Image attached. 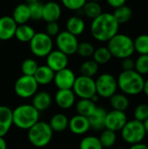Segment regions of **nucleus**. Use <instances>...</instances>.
<instances>
[{"label":"nucleus","instance_id":"f257e3e1","mask_svg":"<svg viewBox=\"0 0 148 149\" xmlns=\"http://www.w3.org/2000/svg\"><path fill=\"white\" fill-rule=\"evenodd\" d=\"M120 24L114 18L113 13L102 12L94 18L91 24V33L93 38L100 42H108L119 33Z\"/></svg>","mask_w":148,"mask_h":149},{"label":"nucleus","instance_id":"f03ea898","mask_svg":"<svg viewBox=\"0 0 148 149\" xmlns=\"http://www.w3.org/2000/svg\"><path fill=\"white\" fill-rule=\"evenodd\" d=\"M117 83L118 89L122 93L126 96H137L143 93L145 79L135 70L122 71L117 78Z\"/></svg>","mask_w":148,"mask_h":149},{"label":"nucleus","instance_id":"7ed1b4c3","mask_svg":"<svg viewBox=\"0 0 148 149\" xmlns=\"http://www.w3.org/2000/svg\"><path fill=\"white\" fill-rule=\"evenodd\" d=\"M40 113L31 104H23L12 110L13 125L23 130L30 129L40 117Z\"/></svg>","mask_w":148,"mask_h":149},{"label":"nucleus","instance_id":"20e7f679","mask_svg":"<svg viewBox=\"0 0 148 149\" xmlns=\"http://www.w3.org/2000/svg\"><path fill=\"white\" fill-rule=\"evenodd\" d=\"M107 48L112 56L119 59L130 58L135 52L133 39L123 33H117L113 37L108 41Z\"/></svg>","mask_w":148,"mask_h":149},{"label":"nucleus","instance_id":"39448f33","mask_svg":"<svg viewBox=\"0 0 148 149\" xmlns=\"http://www.w3.org/2000/svg\"><path fill=\"white\" fill-rule=\"evenodd\" d=\"M28 131V140L30 143L36 148H44L47 146L53 136L49 123L38 120Z\"/></svg>","mask_w":148,"mask_h":149},{"label":"nucleus","instance_id":"423d86ee","mask_svg":"<svg viewBox=\"0 0 148 149\" xmlns=\"http://www.w3.org/2000/svg\"><path fill=\"white\" fill-rule=\"evenodd\" d=\"M120 135L126 144L132 146L143 142L147 137V133L143 122L133 119L127 120L120 131Z\"/></svg>","mask_w":148,"mask_h":149},{"label":"nucleus","instance_id":"0eeeda50","mask_svg":"<svg viewBox=\"0 0 148 149\" xmlns=\"http://www.w3.org/2000/svg\"><path fill=\"white\" fill-rule=\"evenodd\" d=\"M29 43L31 52L38 58H46L53 48L51 37L45 32H36Z\"/></svg>","mask_w":148,"mask_h":149},{"label":"nucleus","instance_id":"6e6552de","mask_svg":"<svg viewBox=\"0 0 148 149\" xmlns=\"http://www.w3.org/2000/svg\"><path fill=\"white\" fill-rule=\"evenodd\" d=\"M96 93L99 97L109 99L117 93V79L111 73H102L95 80Z\"/></svg>","mask_w":148,"mask_h":149},{"label":"nucleus","instance_id":"1a4fd4ad","mask_svg":"<svg viewBox=\"0 0 148 149\" xmlns=\"http://www.w3.org/2000/svg\"><path fill=\"white\" fill-rule=\"evenodd\" d=\"M72 90L73 91L76 97H79V99L91 100L94 95L97 94L95 80L92 78L82 75L76 77Z\"/></svg>","mask_w":148,"mask_h":149},{"label":"nucleus","instance_id":"9d476101","mask_svg":"<svg viewBox=\"0 0 148 149\" xmlns=\"http://www.w3.org/2000/svg\"><path fill=\"white\" fill-rule=\"evenodd\" d=\"M38 89V84L33 76L22 75L15 82V93L22 99L31 98Z\"/></svg>","mask_w":148,"mask_h":149},{"label":"nucleus","instance_id":"9b49d317","mask_svg":"<svg viewBox=\"0 0 148 149\" xmlns=\"http://www.w3.org/2000/svg\"><path fill=\"white\" fill-rule=\"evenodd\" d=\"M56 45L58 50L69 56L77 52L79 41L76 36L67 31H64L56 36Z\"/></svg>","mask_w":148,"mask_h":149},{"label":"nucleus","instance_id":"f8f14e48","mask_svg":"<svg viewBox=\"0 0 148 149\" xmlns=\"http://www.w3.org/2000/svg\"><path fill=\"white\" fill-rule=\"evenodd\" d=\"M128 119L125 112L112 110L107 112L105 122V128L115 133L120 132L123 127L127 122Z\"/></svg>","mask_w":148,"mask_h":149},{"label":"nucleus","instance_id":"ddd939ff","mask_svg":"<svg viewBox=\"0 0 148 149\" xmlns=\"http://www.w3.org/2000/svg\"><path fill=\"white\" fill-rule=\"evenodd\" d=\"M76 76L72 70L68 67L55 72L53 82L59 90L72 89Z\"/></svg>","mask_w":148,"mask_h":149},{"label":"nucleus","instance_id":"4468645a","mask_svg":"<svg viewBox=\"0 0 148 149\" xmlns=\"http://www.w3.org/2000/svg\"><path fill=\"white\" fill-rule=\"evenodd\" d=\"M68 56L59 50L51 51L46 57V65L49 66L54 72L67 67Z\"/></svg>","mask_w":148,"mask_h":149},{"label":"nucleus","instance_id":"2eb2a0df","mask_svg":"<svg viewBox=\"0 0 148 149\" xmlns=\"http://www.w3.org/2000/svg\"><path fill=\"white\" fill-rule=\"evenodd\" d=\"M17 24L11 17H0V41H6L15 36Z\"/></svg>","mask_w":148,"mask_h":149},{"label":"nucleus","instance_id":"dca6fc26","mask_svg":"<svg viewBox=\"0 0 148 149\" xmlns=\"http://www.w3.org/2000/svg\"><path fill=\"white\" fill-rule=\"evenodd\" d=\"M68 128L72 134L77 135L85 134L91 129L88 118L79 114H77L69 120Z\"/></svg>","mask_w":148,"mask_h":149},{"label":"nucleus","instance_id":"f3484780","mask_svg":"<svg viewBox=\"0 0 148 149\" xmlns=\"http://www.w3.org/2000/svg\"><path fill=\"white\" fill-rule=\"evenodd\" d=\"M76 95L72 89L58 90L55 94V102L58 107L64 110L70 109L75 104Z\"/></svg>","mask_w":148,"mask_h":149},{"label":"nucleus","instance_id":"a211bd4d","mask_svg":"<svg viewBox=\"0 0 148 149\" xmlns=\"http://www.w3.org/2000/svg\"><path fill=\"white\" fill-rule=\"evenodd\" d=\"M61 16V7L60 5L53 1L47 2L43 6L42 19L46 23L57 22Z\"/></svg>","mask_w":148,"mask_h":149},{"label":"nucleus","instance_id":"6ab92c4d","mask_svg":"<svg viewBox=\"0 0 148 149\" xmlns=\"http://www.w3.org/2000/svg\"><path fill=\"white\" fill-rule=\"evenodd\" d=\"M106 110L101 107H97L93 113L88 117L91 129L94 131H102L105 129V122L106 117Z\"/></svg>","mask_w":148,"mask_h":149},{"label":"nucleus","instance_id":"aec40b11","mask_svg":"<svg viewBox=\"0 0 148 149\" xmlns=\"http://www.w3.org/2000/svg\"><path fill=\"white\" fill-rule=\"evenodd\" d=\"M31 105L40 113L42 111L47 110L52 102V99L51 94L46 91L37 92L32 97Z\"/></svg>","mask_w":148,"mask_h":149},{"label":"nucleus","instance_id":"412c9836","mask_svg":"<svg viewBox=\"0 0 148 149\" xmlns=\"http://www.w3.org/2000/svg\"><path fill=\"white\" fill-rule=\"evenodd\" d=\"M12 125V110L9 107L0 106V137H4Z\"/></svg>","mask_w":148,"mask_h":149},{"label":"nucleus","instance_id":"4be33fe9","mask_svg":"<svg viewBox=\"0 0 148 149\" xmlns=\"http://www.w3.org/2000/svg\"><path fill=\"white\" fill-rule=\"evenodd\" d=\"M55 72L46 65H38L36 72L34 73L33 77L36 79L37 83L39 85H48L53 82Z\"/></svg>","mask_w":148,"mask_h":149},{"label":"nucleus","instance_id":"5701e85b","mask_svg":"<svg viewBox=\"0 0 148 149\" xmlns=\"http://www.w3.org/2000/svg\"><path fill=\"white\" fill-rule=\"evenodd\" d=\"M11 17L17 23V25L26 24L29 20H31L30 10L28 5L25 3H19L18 5H17L13 10Z\"/></svg>","mask_w":148,"mask_h":149},{"label":"nucleus","instance_id":"b1692460","mask_svg":"<svg viewBox=\"0 0 148 149\" xmlns=\"http://www.w3.org/2000/svg\"><path fill=\"white\" fill-rule=\"evenodd\" d=\"M109 102L113 110L126 112L130 107V100L128 96L122 93H116L113 94L111 98H109Z\"/></svg>","mask_w":148,"mask_h":149},{"label":"nucleus","instance_id":"393cba45","mask_svg":"<svg viewBox=\"0 0 148 149\" xmlns=\"http://www.w3.org/2000/svg\"><path fill=\"white\" fill-rule=\"evenodd\" d=\"M85 21L78 16L71 17L66 22V31L76 37L81 35L85 31Z\"/></svg>","mask_w":148,"mask_h":149},{"label":"nucleus","instance_id":"a878e982","mask_svg":"<svg viewBox=\"0 0 148 149\" xmlns=\"http://www.w3.org/2000/svg\"><path fill=\"white\" fill-rule=\"evenodd\" d=\"M96 103L90 99H79V100L76 103V111L78 114L86 118L90 117L96 110Z\"/></svg>","mask_w":148,"mask_h":149},{"label":"nucleus","instance_id":"bb28decb","mask_svg":"<svg viewBox=\"0 0 148 149\" xmlns=\"http://www.w3.org/2000/svg\"><path fill=\"white\" fill-rule=\"evenodd\" d=\"M49 125L51 130L53 131V133L54 132L60 133L68 128L69 119L64 113H56L51 118Z\"/></svg>","mask_w":148,"mask_h":149},{"label":"nucleus","instance_id":"cd10ccee","mask_svg":"<svg viewBox=\"0 0 148 149\" xmlns=\"http://www.w3.org/2000/svg\"><path fill=\"white\" fill-rule=\"evenodd\" d=\"M36 31L29 24H19L17 27L15 36L16 38L22 43H29L34 37Z\"/></svg>","mask_w":148,"mask_h":149},{"label":"nucleus","instance_id":"c85d7f7f","mask_svg":"<svg viewBox=\"0 0 148 149\" xmlns=\"http://www.w3.org/2000/svg\"><path fill=\"white\" fill-rule=\"evenodd\" d=\"M113 15L120 24H126L131 20L133 16V10L129 6L124 4L120 7L114 9Z\"/></svg>","mask_w":148,"mask_h":149},{"label":"nucleus","instance_id":"c756f323","mask_svg":"<svg viewBox=\"0 0 148 149\" xmlns=\"http://www.w3.org/2000/svg\"><path fill=\"white\" fill-rule=\"evenodd\" d=\"M82 10L84 11V14L92 20L99 17L103 12L102 7L99 2H93V1H88V0L83 6Z\"/></svg>","mask_w":148,"mask_h":149},{"label":"nucleus","instance_id":"7c9ffc66","mask_svg":"<svg viewBox=\"0 0 148 149\" xmlns=\"http://www.w3.org/2000/svg\"><path fill=\"white\" fill-rule=\"evenodd\" d=\"M25 3L28 5L30 10L31 19L34 21L41 20L44 4L40 2V0H26Z\"/></svg>","mask_w":148,"mask_h":149},{"label":"nucleus","instance_id":"2f4dec72","mask_svg":"<svg viewBox=\"0 0 148 149\" xmlns=\"http://www.w3.org/2000/svg\"><path fill=\"white\" fill-rule=\"evenodd\" d=\"M99 139L103 148H111L116 144L117 134L115 132L105 128L104 130L101 131V134Z\"/></svg>","mask_w":148,"mask_h":149},{"label":"nucleus","instance_id":"473e14b6","mask_svg":"<svg viewBox=\"0 0 148 149\" xmlns=\"http://www.w3.org/2000/svg\"><path fill=\"white\" fill-rule=\"evenodd\" d=\"M92 58H93L92 59L98 65H105L112 59L113 56L109 49L107 48V46L106 47L101 46V47H99L98 49H95Z\"/></svg>","mask_w":148,"mask_h":149},{"label":"nucleus","instance_id":"72a5a7b5","mask_svg":"<svg viewBox=\"0 0 148 149\" xmlns=\"http://www.w3.org/2000/svg\"><path fill=\"white\" fill-rule=\"evenodd\" d=\"M99 66V65H98L93 59H87L82 63L79 71L82 76L92 78L94 75L98 73Z\"/></svg>","mask_w":148,"mask_h":149},{"label":"nucleus","instance_id":"f704fd0d","mask_svg":"<svg viewBox=\"0 0 148 149\" xmlns=\"http://www.w3.org/2000/svg\"><path fill=\"white\" fill-rule=\"evenodd\" d=\"M134 50L140 55H148V34H140L134 40Z\"/></svg>","mask_w":148,"mask_h":149},{"label":"nucleus","instance_id":"c9c22d12","mask_svg":"<svg viewBox=\"0 0 148 149\" xmlns=\"http://www.w3.org/2000/svg\"><path fill=\"white\" fill-rule=\"evenodd\" d=\"M79 149H103V147L99 137L89 135L81 140L79 143Z\"/></svg>","mask_w":148,"mask_h":149},{"label":"nucleus","instance_id":"e433bc0d","mask_svg":"<svg viewBox=\"0 0 148 149\" xmlns=\"http://www.w3.org/2000/svg\"><path fill=\"white\" fill-rule=\"evenodd\" d=\"M38 67V65L36 60H34L33 58H26L22 62L21 71H22L23 75L33 76Z\"/></svg>","mask_w":148,"mask_h":149},{"label":"nucleus","instance_id":"4c0bfd02","mask_svg":"<svg viewBox=\"0 0 148 149\" xmlns=\"http://www.w3.org/2000/svg\"><path fill=\"white\" fill-rule=\"evenodd\" d=\"M94 51H95L94 46L91 43L85 41V42L79 43V45H78V49H77V52L76 53H78L82 58H88L92 57Z\"/></svg>","mask_w":148,"mask_h":149},{"label":"nucleus","instance_id":"58836bf2","mask_svg":"<svg viewBox=\"0 0 148 149\" xmlns=\"http://www.w3.org/2000/svg\"><path fill=\"white\" fill-rule=\"evenodd\" d=\"M134 70L142 76L148 74V55H140L135 59Z\"/></svg>","mask_w":148,"mask_h":149},{"label":"nucleus","instance_id":"ea45409f","mask_svg":"<svg viewBox=\"0 0 148 149\" xmlns=\"http://www.w3.org/2000/svg\"><path fill=\"white\" fill-rule=\"evenodd\" d=\"M133 118L139 121L144 122L148 119V104L141 103L135 107L133 110Z\"/></svg>","mask_w":148,"mask_h":149},{"label":"nucleus","instance_id":"a19ab883","mask_svg":"<svg viewBox=\"0 0 148 149\" xmlns=\"http://www.w3.org/2000/svg\"><path fill=\"white\" fill-rule=\"evenodd\" d=\"M62 4L70 10H82L87 0H61Z\"/></svg>","mask_w":148,"mask_h":149},{"label":"nucleus","instance_id":"79ce46f5","mask_svg":"<svg viewBox=\"0 0 148 149\" xmlns=\"http://www.w3.org/2000/svg\"><path fill=\"white\" fill-rule=\"evenodd\" d=\"M59 25L58 22H50L46 24V34L50 37H56L59 33Z\"/></svg>","mask_w":148,"mask_h":149},{"label":"nucleus","instance_id":"37998d69","mask_svg":"<svg viewBox=\"0 0 148 149\" xmlns=\"http://www.w3.org/2000/svg\"><path fill=\"white\" fill-rule=\"evenodd\" d=\"M121 68L122 71H132L134 70L135 66V60L130 58H126L121 59Z\"/></svg>","mask_w":148,"mask_h":149},{"label":"nucleus","instance_id":"c03bdc74","mask_svg":"<svg viewBox=\"0 0 148 149\" xmlns=\"http://www.w3.org/2000/svg\"><path fill=\"white\" fill-rule=\"evenodd\" d=\"M106 2L111 7L116 9L118 7H120V6L126 4V0H106Z\"/></svg>","mask_w":148,"mask_h":149},{"label":"nucleus","instance_id":"a18cd8bd","mask_svg":"<svg viewBox=\"0 0 148 149\" xmlns=\"http://www.w3.org/2000/svg\"><path fill=\"white\" fill-rule=\"evenodd\" d=\"M128 149H148V145L141 142V143H138V144L130 146V148Z\"/></svg>","mask_w":148,"mask_h":149},{"label":"nucleus","instance_id":"49530a36","mask_svg":"<svg viewBox=\"0 0 148 149\" xmlns=\"http://www.w3.org/2000/svg\"><path fill=\"white\" fill-rule=\"evenodd\" d=\"M0 149H7V144L3 137H0Z\"/></svg>","mask_w":148,"mask_h":149},{"label":"nucleus","instance_id":"de8ad7c7","mask_svg":"<svg viewBox=\"0 0 148 149\" xmlns=\"http://www.w3.org/2000/svg\"><path fill=\"white\" fill-rule=\"evenodd\" d=\"M143 93H145V95L148 97V79H145V83H144V87H143Z\"/></svg>","mask_w":148,"mask_h":149},{"label":"nucleus","instance_id":"09e8293b","mask_svg":"<svg viewBox=\"0 0 148 149\" xmlns=\"http://www.w3.org/2000/svg\"><path fill=\"white\" fill-rule=\"evenodd\" d=\"M143 124H144V127H145V130H146L147 135H148V119L147 120H146L143 122Z\"/></svg>","mask_w":148,"mask_h":149},{"label":"nucleus","instance_id":"8fccbe9b","mask_svg":"<svg viewBox=\"0 0 148 149\" xmlns=\"http://www.w3.org/2000/svg\"><path fill=\"white\" fill-rule=\"evenodd\" d=\"M88 1H93V2H99V1H102V0H88Z\"/></svg>","mask_w":148,"mask_h":149},{"label":"nucleus","instance_id":"3c124183","mask_svg":"<svg viewBox=\"0 0 148 149\" xmlns=\"http://www.w3.org/2000/svg\"><path fill=\"white\" fill-rule=\"evenodd\" d=\"M115 149H126V148H115Z\"/></svg>","mask_w":148,"mask_h":149},{"label":"nucleus","instance_id":"603ef678","mask_svg":"<svg viewBox=\"0 0 148 149\" xmlns=\"http://www.w3.org/2000/svg\"><path fill=\"white\" fill-rule=\"evenodd\" d=\"M0 48H1V41H0Z\"/></svg>","mask_w":148,"mask_h":149}]
</instances>
